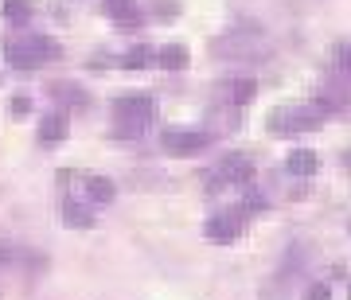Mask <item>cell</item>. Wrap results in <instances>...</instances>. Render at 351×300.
<instances>
[{
  "label": "cell",
  "instance_id": "5b68a950",
  "mask_svg": "<svg viewBox=\"0 0 351 300\" xmlns=\"http://www.w3.org/2000/svg\"><path fill=\"white\" fill-rule=\"evenodd\" d=\"M211 140L215 137L207 129H168L160 137V149L168 152V156H195V152H203Z\"/></svg>",
  "mask_w": 351,
  "mask_h": 300
},
{
  "label": "cell",
  "instance_id": "ac0fdd59",
  "mask_svg": "<svg viewBox=\"0 0 351 300\" xmlns=\"http://www.w3.org/2000/svg\"><path fill=\"white\" fill-rule=\"evenodd\" d=\"M8 113H12V117H27V113H32V98H24V94H16V98L8 101Z\"/></svg>",
  "mask_w": 351,
  "mask_h": 300
},
{
  "label": "cell",
  "instance_id": "52a82bcc",
  "mask_svg": "<svg viewBox=\"0 0 351 300\" xmlns=\"http://www.w3.org/2000/svg\"><path fill=\"white\" fill-rule=\"evenodd\" d=\"M101 4H106V16H110V20H117L121 27H133L141 20L137 0H101Z\"/></svg>",
  "mask_w": 351,
  "mask_h": 300
},
{
  "label": "cell",
  "instance_id": "7a4b0ae2",
  "mask_svg": "<svg viewBox=\"0 0 351 300\" xmlns=\"http://www.w3.org/2000/svg\"><path fill=\"white\" fill-rule=\"evenodd\" d=\"M0 51H4L8 66H20V71H39L47 59H55V55H59V47H55L47 36H32V39H20V43H16V39H8Z\"/></svg>",
  "mask_w": 351,
  "mask_h": 300
},
{
  "label": "cell",
  "instance_id": "7c38bea8",
  "mask_svg": "<svg viewBox=\"0 0 351 300\" xmlns=\"http://www.w3.org/2000/svg\"><path fill=\"white\" fill-rule=\"evenodd\" d=\"M86 195L94 203H110L117 195V188H113V179H106V175H86Z\"/></svg>",
  "mask_w": 351,
  "mask_h": 300
},
{
  "label": "cell",
  "instance_id": "ba28073f",
  "mask_svg": "<svg viewBox=\"0 0 351 300\" xmlns=\"http://www.w3.org/2000/svg\"><path fill=\"white\" fill-rule=\"evenodd\" d=\"M285 168L293 175H316V168H320V156H316L313 149H293L285 156Z\"/></svg>",
  "mask_w": 351,
  "mask_h": 300
},
{
  "label": "cell",
  "instance_id": "3957f363",
  "mask_svg": "<svg viewBox=\"0 0 351 300\" xmlns=\"http://www.w3.org/2000/svg\"><path fill=\"white\" fill-rule=\"evenodd\" d=\"M250 175H254V164H250L246 152H226L223 160L207 172V191L219 195V191H226L230 184H250Z\"/></svg>",
  "mask_w": 351,
  "mask_h": 300
},
{
  "label": "cell",
  "instance_id": "44dd1931",
  "mask_svg": "<svg viewBox=\"0 0 351 300\" xmlns=\"http://www.w3.org/2000/svg\"><path fill=\"white\" fill-rule=\"evenodd\" d=\"M152 12H156V20H172V16L180 12V8H176L172 0H160V4H156V8H152Z\"/></svg>",
  "mask_w": 351,
  "mask_h": 300
},
{
  "label": "cell",
  "instance_id": "8fae6325",
  "mask_svg": "<svg viewBox=\"0 0 351 300\" xmlns=\"http://www.w3.org/2000/svg\"><path fill=\"white\" fill-rule=\"evenodd\" d=\"M156 63H160L164 71H184V66L191 63V55H188V47H184V43H168V47L156 55Z\"/></svg>",
  "mask_w": 351,
  "mask_h": 300
},
{
  "label": "cell",
  "instance_id": "9a60e30c",
  "mask_svg": "<svg viewBox=\"0 0 351 300\" xmlns=\"http://www.w3.org/2000/svg\"><path fill=\"white\" fill-rule=\"evenodd\" d=\"M149 63H156V55H152L145 43H141V47H133V51H125V59H121V66H125V71H145Z\"/></svg>",
  "mask_w": 351,
  "mask_h": 300
},
{
  "label": "cell",
  "instance_id": "ffe728a7",
  "mask_svg": "<svg viewBox=\"0 0 351 300\" xmlns=\"http://www.w3.org/2000/svg\"><path fill=\"white\" fill-rule=\"evenodd\" d=\"M262 207H265V195L250 191V195H246V207H242V214H254V211H262Z\"/></svg>",
  "mask_w": 351,
  "mask_h": 300
},
{
  "label": "cell",
  "instance_id": "e0dca14e",
  "mask_svg": "<svg viewBox=\"0 0 351 300\" xmlns=\"http://www.w3.org/2000/svg\"><path fill=\"white\" fill-rule=\"evenodd\" d=\"M332 63H336V75L351 78V43H339L336 55H332Z\"/></svg>",
  "mask_w": 351,
  "mask_h": 300
},
{
  "label": "cell",
  "instance_id": "8992f818",
  "mask_svg": "<svg viewBox=\"0 0 351 300\" xmlns=\"http://www.w3.org/2000/svg\"><path fill=\"white\" fill-rule=\"evenodd\" d=\"M239 230H242V211H219L203 223V234L211 242H219V246H230L239 238Z\"/></svg>",
  "mask_w": 351,
  "mask_h": 300
},
{
  "label": "cell",
  "instance_id": "4fadbf2b",
  "mask_svg": "<svg viewBox=\"0 0 351 300\" xmlns=\"http://www.w3.org/2000/svg\"><path fill=\"white\" fill-rule=\"evenodd\" d=\"M254 94H258V82L254 78H234L230 82V105H250Z\"/></svg>",
  "mask_w": 351,
  "mask_h": 300
},
{
  "label": "cell",
  "instance_id": "2e32d148",
  "mask_svg": "<svg viewBox=\"0 0 351 300\" xmlns=\"http://www.w3.org/2000/svg\"><path fill=\"white\" fill-rule=\"evenodd\" d=\"M51 94H55V98H63V101H71V105H86V90H78V86H71V82H55V86H51Z\"/></svg>",
  "mask_w": 351,
  "mask_h": 300
},
{
  "label": "cell",
  "instance_id": "7402d4cb",
  "mask_svg": "<svg viewBox=\"0 0 351 300\" xmlns=\"http://www.w3.org/2000/svg\"><path fill=\"white\" fill-rule=\"evenodd\" d=\"M348 300H351V292H348Z\"/></svg>",
  "mask_w": 351,
  "mask_h": 300
},
{
  "label": "cell",
  "instance_id": "5bb4252c",
  "mask_svg": "<svg viewBox=\"0 0 351 300\" xmlns=\"http://www.w3.org/2000/svg\"><path fill=\"white\" fill-rule=\"evenodd\" d=\"M0 12H4L8 24H27V20H32V4H27V0H4Z\"/></svg>",
  "mask_w": 351,
  "mask_h": 300
},
{
  "label": "cell",
  "instance_id": "d6986e66",
  "mask_svg": "<svg viewBox=\"0 0 351 300\" xmlns=\"http://www.w3.org/2000/svg\"><path fill=\"white\" fill-rule=\"evenodd\" d=\"M304 300H332V285H328V281H316V285L304 292Z\"/></svg>",
  "mask_w": 351,
  "mask_h": 300
},
{
  "label": "cell",
  "instance_id": "6da1fadb",
  "mask_svg": "<svg viewBox=\"0 0 351 300\" xmlns=\"http://www.w3.org/2000/svg\"><path fill=\"white\" fill-rule=\"evenodd\" d=\"M152 117H156L152 94H125V98L113 101V133L121 140L141 137V133L152 125Z\"/></svg>",
  "mask_w": 351,
  "mask_h": 300
},
{
  "label": "cell",
  "instance_id": "30bf717a",
  "mask_svg": "<svg viewBox=\"0 0 351 300\" xmlns=\"http://www.w3.org/2000/svg\"><path fill=\"white\" fill-rule=\"evenodd\" d=\"M63 223L75 226V230H90V226H94V211H90V207H82L78 199H66L63 203Z\"/></svg>",
  "mask_w": 351,
  "mask_h": 300
},
{
  "label": "cell",
  "instance_id": "277c9868",
  "mask_svg": "<svg viewBox=\"0 0 351 300\" xmlns=\"http://www.w3.org/2000/svg\"><path fill=\"white\" fill-rule=\"evenodd\" d=\"M320 125H324V113L316 110L313 101L308 105H285L281 113L269 117V129L274 133H313Z\"/></svg>",
  "mask_w": 351,
  "mask_h": 300
},
{
  "label": "cell",
  "instance_id": "9c48e42d",
  "mask_svg": "<svg viewBox=\"0 0 351 300\" xmlns=\"http://www.w3.org/2000/svg\"><path fill=\"white\" fill-rule=\"evenodd\" d=\"M66 137V113H47L39 121V145H59Z\"/></svg>",
  "mask_w": 351,
  "mask_h": 300
}]
</instances>
